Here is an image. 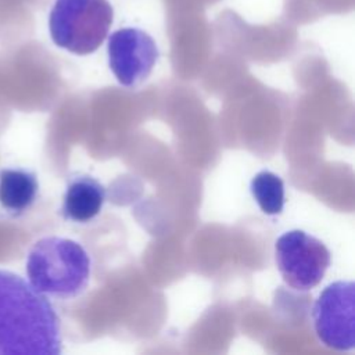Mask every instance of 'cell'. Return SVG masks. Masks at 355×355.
<instances>
[{
  "instance_id": "obj_2",
  "label": "cell",
  "mask_w": 355,
  "mask_h": 355,
  "mask_svg": "<svg viewBox=\"0 0 355 355\" xmlns=\"http://www.w3.org/2000/svg\"><path fill=\"white\" fill-rule=\"evenodd\" d=\"M92 273L87 251L75 240L47 236L39 239L26 255V276L42 294L73 298L85 291Z\"/></svg>"
},
{
  "instance_id": "obj_1",
  "label": "cell",
  "mask_w": 355,
  "mask_h": 355,
  "mask_svg": "<svg viewBox=\"0 0 355 355\" xmlns=\"http://www.w3.org/2000/svg\"><path fill=\"white\" fill-rule=\"evenodd\" d=\"M60 318L44 294L22 276L0 269V355H58Z\"/></svg>"
},
{
  "instance_id": "obj_5",
  "label": "cell",
  "mask_w": 355,
  "mask_h": 355,
  "mask_svg": "<svg viewBox=\"0 0 355 355\" xmlns=\"http://www.w3.org/2000/svg\"><path fill=\"white\" fill-rule=\"evenodd\" d=\"M318 338L327 348L351 351L355 345V284L338 280L319 294L312 309Z\"/></svg>"
},
{
  "instance_id": "obj_6",
  "label": "cell",
  "mask_w": 355,
  "mask_h": 355,
  "mask_svg": "<svg viewBox=\"0 0 355 355\" xmlns=\"http://www.w3.org/2000/svg\"><path fill=\"white\" fill-rule=\"evenodd\" d=\"M108 65L125 87L141 85L157 64L159 51L155 40L137 28H122L111 33L107 44Z\"/></svg>"
},
{
  "instance_id": "obj_7",
  "label": "cell",
  "mask_w": 355,
  "mask_h": 355,
  "mask_svg": "<svg viewBox=\"0 0 355 355\" xmlns=\"http://www.w3.org/2000/svg\"><path fill=\"white\" fill-rule=\"evenodd\" d=\"M105 189L93 176L78 173L69 178L61 204V215L73 223H87L103 209Z\"/></svg>"
},
{
  "instance_id": "obj_8",
  "label": "cell",
  "mask_w": 355,
  "mask_h": 355,
  "mask_svg": "<svg viewBox=\"0 0 355 355\" xmlns=\"http://www.w3.org/2000/svg\"><path fill=\"white\" fill-rule=\"evenodd\" d=\"M39 182L35 172L25 168L0 171V207L11 218H19L36 202Z\"/></svg>"
},
{
  "instance_id": "obj_3",
  "label": "cell",
  "mask_w": 355,
  "mask_h": 355,
  "mask_svg": "<svg viewBox=\"0 0 355 355\" xmlns=\"http://www.w3.org/2000/svg\"><path fill=\"white\" fill-rule=\"evenodd\" d=\"M112 21L114 8L108 0H55L49 31L55 46L86 55L103 44Z\"/></svg>"
},
{
  "instance_id": "obj_9",
  "label": "cell",
  "mask_w": 355,
  "mask_h": 355,
  "mask_svg": "<svg viewBox=\"0 0 355 355\" xmlns=\"http://www.w3.org/2000/svg\"><path fill=\"white\" fill-rule=\"evenodd\" d=\"M250 190L261 211L266 215H279L284 207V183L270 171L258 172L250 183Z\"/></svg>"
},
{
  "instance_id": "obj_4",
  "label": "cell",
  "mask_w": 355,
  "mask_h": 355,
  "mask_svg": "<svg viewBox=\"0 0 355 355\" xmlns=\"http://www.w3.org/2000/svg\"><path fill=\"white\" fill-rule=\"evenodd\" d=\"M275 261L288 287L309 291L324 277L330 266V251L315 236L304 230H290L276 240Z\"/></svg>"
}]
</instances>
